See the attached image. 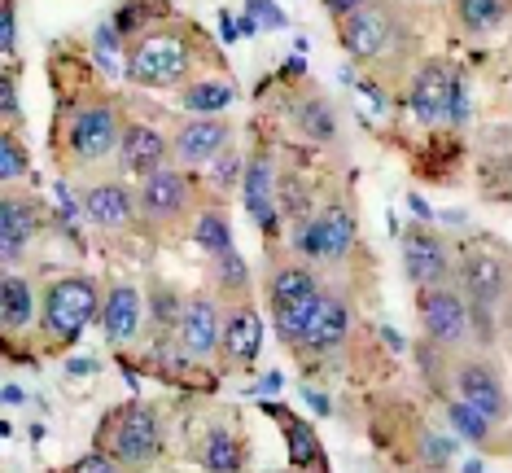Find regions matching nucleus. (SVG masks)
Segmentation results:
<instances>
[{"label":"nucleus","mask_w":512,"mask_h":473,"mask_svg":"<svg viewBox=\"0 0 512 473\" xmlns=\"http://www.w3.org/2000/svg\"><path fill=\"white\" fill-rule=\"evenodd\" d=\"M189 62H193V49L180 31H154V36H145L132 49V57H127V79H132V84L167 88L189 75Z\"/></svg>","instance_id":"f257e3e1"},{"label":"nucleus","mask_w":512,"mask_h":473,"mask_svg":"<svg viewBox=\"0 0 512 473\" xmlns=\"http://www.w3.org/2000/svg\"><path fill=\"white\" fill-rule=\"evenodd\" d=\"M97 307H101L97 285L84 281V276L53 281L49 294H44V329H49L57 342H79V333L92 325Z\"/></svg>","instance_id":"f03ea898"},{"label":"nucleus","mask_w":512,"mask_h":473,"mask_svg":"<svg viewBox=\"0 0 512 473\" xmlns=\"http://www.w3.org/2000/svg\"><path fill=\"white\" fill-rule=\"evenodd\" d=\"M158 447H162L158 417L145 408V403L123 408L119 417L110 421V430H106V452L119 460L123 469H145L149 460L158 456Z\"/></svg>","instance_id":"7ed1b4c3"},{"label":"nucleus","mask_w":512,"mask_h":473,"mask_svg":"<svg viewBox=\"0 0 512 473\" xmlns=\"http://www.w3.org/2000/svg\"><path fill=\"white\" fill-rule=\"evenodd\" d=\"M193 206V184L180 167H162L154 176H145L141 193H136V215L154 228H171L189 215Z\"/></svg>","instance_id":"20e7f679"},{"label":"nucleus","mask_w":512,"mask_h":473,"mask_svg":"<svg viewBox=\"0 0 512 473\" xmlns=\"http://www.w3.org/2000/svg\"><path fill=\"white\" fill-rule=\"evenodd\" d=\"M416 307H421V325L429 333V342L438 346H460L469 338V303L464 294H456L451 285H429V290L416 294Z\"/></svg>","instance_id":"39448f33"},{"label":"nucleus","mask_w":512,"mask_h":473,"mask_svg":"<svg viewBox=\"0 0 512 473\" xmlns=\"http://www.w3.org/2000/svg\"><path fill=\"white\" fill-rule=\"evenodd\" d=\"M342 49L355 57V62H377V57L390 53L394 36H399V22H394V14L386 5H368L359 9V14L342 18Z\"/></svg>","instance_id":"423d86ee"},{"label":"nucleus","mask_w":512,"mask_h":473,"mask_svg":"<svg viewBox=\"0 0 512 473\" xmlns=\"http://www.w3.org/2000/svg\"><path fill=\"white\" fill-rule=\"evenodd\" d=\"M451 382H456V399L469 403L473 412H482L491 425L508 417V390H504L499 373L486 360H456Z\"/></svg>","instance_id":"0eeeda50"},{"label":"nucleus","mask_w":512,"mask_h":473,"mask_svg":"<svg viewBox=\"0 0 512 473\" xmlns=\"http://www.w3.org/2000/svg\"><path fill=\"white\" fill-rule=\"evenodd\" d=\"M66 141H71V154L79 158V163H97V158H106L119 149L123 141V128H119V114H114V106H84L71 119V132H66Z\"/></svg>","instance_id":"6e6552de"},{"label":"nucleus","mask_w":512,"mask_h":473,"mask_svg":"<svg viewBox=\"0 0 512 473\" xmlns=\"http://www.w3.org/2000/svg\"><path fill=\"white\" fill-rule=\"evenodd\" d=\"M412 110H416V119H425V123L460 119L464 114L460 84L442 62H429V66L416 71V79H412Z\"/></svg>","instance_id":"1a4fd4ad"},{"label":"nucleus","mask_w":512,"mask_h":473,"mask_svg":"<svg viewBox=\"0 0 512 473\" xmlns=\"http://www.w3.org/2000/svg\"><path fill=\"white\" fill-rule=\"evenodd\" d=\"M224 342V316H219L215 298H193L189 307L180 311V351L189 360H211Z\"/></svg>","instance_id":"9d476101"},{"label":"nucleus","mask_w":512,"mask_h":473,"mask_svg":"<svg viewBox=\"0 0 512 473\" xmlns=\"http://www.w3.org/2000/svg\"><path fill=\"white\" fill-rule=\"evenodd\" d=\"M403 263H407V276H412L421 290H429V285H451V259L429 228H412V233L403 237Z\"/></svg>","instance_id":"9b49d317"},{"label":"nucleus","mask_w":512,"mask_h":473,"mask_svg":"<svg viewBox=\"0 0 512 473\" xmlns=\"http://www.w3.org/2000/svg\"><path fill=\"white\" fill-rule=\"evenodd\" d=\"M119 163L132 176H154L167 163V136L158 128H149V123H127L123 141H119Z\"/></svg>","instance_id":"f8f14e48"},{"label":"nucleus","mask_w":512,"mask_h":473,"mask_svg":"<svg viewBox=\"0 0 512 473\" xmlns=\"http://www.w3.org/2000/svg\"><path fill=\"white\" fill-rule=\"evenodd\" d=\"M36 233H40L36 198H18V193H9V198L0 202V255L18 259L22 250L36 241Z\"/></svg>","instance_id":"ddd939ff"},{"label":"nucleus","mask_w":512,"mask_h":473,"mask_svg":"<svg viewBox=\"0 0 512 473\" xmlns=\"http://www.w3.org/2000/svg\"><path fill=\"white\" fill-rule=\"evenodd\" d=\"M263 346V320L254 307H232L224 316V342H219V351H224V360L232 368H250L254 355H259Z\"/></svg>","instance_id":"4468645a"},{"label":"nucleus","mask_w":512,"mask_h":473,"mask_svg":"<svg viewBox=\"0 0 512 473\" xmlns=\"http://www.w3.org/2000/svg\"><path fill=\"white\" fill-rule=\"evenodd\" d=\"M460 290L473 307H495L508 290V268L495 255H469L460 263Z\"/></svg>","instance_id":"2eb2a0df"},{"label":"nucleus","mask_w":512,"mask_h":473,"mask_svg":"<svg viewBox=\"0 0 512 473\" xmlns=\"http://www.w3.org/2000/svg\"><path fill=\"white\" fill-rule=\"evenodd\" d=\"M232 128L224 119H211V114H202V119L184 123L180 136H176V158L180 163H211L219 149L228 145Z\"/></svg>","instance_id":"dca6fc26"},{"label":"nucleus","mask_w":512,"mask_h":473,"mask_svg":"<svg viewBox=\"0 0 512 473\" xmlns=\"http://www.w3.org/2000/svg\"><path fill=\"white\" fill-rule=\"evenodd\" d=\"M141 320H145V298L132 290V285H114L101 303V325H106L110 342H132L141 333Z\"/></svg>","instance_id":"f3484780"},{"label":"nucleus","mask_w":512,"mask_h":473,"mask_svg":"<svg viewBox=\"0 0 512 473\" xmlns=\"http://www.w3.org/2000/svg\"><path fill=\"white\" fill-rule=\"evenodd\" d=\"M351 333V303L337 294H320V307H316V320H311V333H307V346L311 351H333V346L346 342Z\"/></svg>","instance_id":"a211bd4d"},{"label":"nucleus","mask_w":512,"mask_h":473,"mask_svg":"<svg viewBox=\"0 0 512 473\" xmlns=\"http://www.w3.org/2000/svg\"><path fill=\"white\" fill-rule=\"evenodd\" d=\"M84 211L97 228H123L136 215V198L123 184H92L84 193Z\"/></svg>","instance_id":"6ab92c4d"},{"label":"nucleus","mask_w":512,"mask_h":473,"mask_svg":"<svg viewBox=\"0 0 512 473\" xmlns=\"http://www.w3.org/2000/svg\"><path fill=\"white\" fill-rule=\"evenodd\" d=\"M241 198H246V211L267 224L272 219V206H276V176H272V163L259 154L250 158V167L241 171Z\"/></svg>","instance_id":"aec40b11"},{"label":"nucleus","mask_w":512,"mask_h":473,"mask_svg":"<svg viewBox=\"0 0 512 473\" xmlns=\"http://www.w3.org/2000/svg\"><path fill=\"white\" fill-rule=\"evenodd\" d=\"M316 224H320V255H324V263H337V259L351 255V246H355V219H351L346 206H329V211H320Z\"/></svg>","instance_id":"412c9836"},{"label":"nucleus","mask_w":512,"mask_h":473,"mask_svg":"<svg viewBox=\"0 0 512 473\" xmlns=\"http://www.w3.org/2000/svg\"><path fill=\"white\" fill-rule=\"evenodd\" d=\"M267 294H272L276 307H285V303H298V298H316L320 281H316V272L302 268V263H285V268H276L267 276Z\"/></svg>","instance_id":"4be33fe9"},{"label":"nucleus","mask_w":512,"mask_h":473,"mask_svg":"<svg viewBox=\"0 0 512 473\" xmlns=\"http://www.w3.org/2000/svg\"><path fill=\"white\" fill-rule=\"evenodd\" d=\"M31 311H36V294H31V285L22 281V276L9 272L5 281H0V320H5V329H22L31 320Z\"/></svg>","instance_id":"5701e85b"},{"label":"nucleus","mask_w":512,"mask_h":473,"mask_svg":"<svg viewBox=\"0 0 512 473\" xmlns=\"http://www.w3.org/2000/svg\"><path fill=\"white\" fill-rule=\"evenodd\" d=\"M202 465L211 473H237L241 465H246V447H241L237 434L211 430L206 434V447H202Z\"/></svg>","instance_id":"b1692460"},{"label":"nucleus","mask_w":512,"mask_h":473,"mask_svg":"<svg viewBox=\"0 0 512 473\" xmlns=\"http://www.w3.org/2000/svg\"><path fill=\"white\" fill-rule=\"evenodd\" d=\"M316 307H320V294L276 307V333H281V338H289V342H307L311 320H316Z\"/></svg>","instance_id":"393cba45"},{"label":"nucleus","mask_w":512,"mask_h":473,"mask_svg":"<svg viewBox=\"0 0 512 473\" xmlns=\"http://www.w3.org/2000/svg\"><path fill=\"white\" fill-rule=\"evenodd\" d=\"M232 84H224V79H206V84H193V88H184V106H189L193 114H215V110H224L232 106Z\"/></svg>","instance_id":"a878e982"},{"label":"nucleus","mask_w":512,"mask_h":473,"mask_svg":"<svg viewBox=\"0 0 512 473\" xmlns=\"http://www.w3.org/2000/svg\"><path fill=\"white\" fill-rule=\"evenodd\" d=\"M197 246H202L206 255H215V259L232 250V228H228V219L219 211H206L202 219H197Z\"/></svg>","instance_id":"bb28decb"},{"label":"nucleus","mask_w":512,"mask_h":473,"mask_svg":"<svg viewBox=\"0 0 512 473\" xmlns=\"http://www.w3.org/2000/svg\"><path fill=\"white\" fill-rule=\"evenodd\" d=\"M298 128L311 136V141H333V132H337V123H333V114H329V106L324 101H302L298 106Z\"/></svg>","instance_id":"cd10ccee"},{"label":"nucleus","mask_w":512,"mask_h":473,"mask_svg":"<svg viewBox=\"0 0 512 473\" xmlns=\"http://www.w3.org/2000/svg\"><path fill=\"white\" fill-rule=\"evenodd\" d=\"M447 417H451V430L464 434L469 443H486V438H491V421H486L482 412H473L469 403H460V399H456V403L447 408Z\"/></svg>","instance_id":"c85d7f7f"},{"label":"nucleus","mask_w":512,"mask_h":473,"mask_svg":"<svg viewBox=\"0 0 512 473\" xmlns=\"http://www.w3.org/2000/svg\"><path fill=\"white\" fill-rule=\"evenodd\" d=\"M456 14L469 31H486L504 18V5H499V0H456Z\"/></svg>","instance_id":"c756f323"},{"label":"nucleus","mask_w":512,"mask_h":473,"mask_svg":"<svg viewBox=\"0 0 512 473\" xmlns=\"http://www.w3.org/2000/svg\"><path fill=\"white\" fill-rule=\"evenodd\" d=\"M27 167H31L27 149L18 145L14 132H5V136H0V176H5V180H18V176H27Z\"/></svg>","instance_id":"7c9ffc66"},{"label":"nucleus","mask_w":512,"mask_h":473,"mask_svg":"<svg viewBox=\"0 0 512 473\" xmlns=\"http://www.w3.org/2000/svg\"><path fill=\"white\" fill-rule=\"evenodd\" d=\"M215 268H219V285H224V290H246L250 272H246V259H241L237 250L219 255V259H215Z\"/></svg>","instance_id":"2f4dec72"},{"label":"nucleus","mask_w":512,"mask_h":473,"mask_svg":"<svg viewBox=\"0 0 512 473\" xmlns=\"http://www.w3.org/2000/svg\"><path fill=\"white\" fill-rule=\"evenodd\" d=\"M289 443H294V465H307V460L316 456V438H311L307 425L289 421Z\"/></svg>","instance_id":"473e14b6"},{"label":"nucleus","mask_w":512,"mask_h":473,"mask_svg":"<svg viewBox=\"0 0 512 473\" xmlns=\"http://www.w3.org/2000/svg\"><path fill=\"white\" fill-rule=\"evenodd\" d=\"M71 473H119V460H114L110 452H92L84 460H75Z\"/></svg>","instance_id":"72a5a7b5"},{"label":"nucleus","mask_w":512,"mask_h":473,"mask_svg":"<svg viewBox=\"0 0 512 473\" xmlns=\"http://www.w3.org/2000/svg\"><path fill=\"white\" fill-rule=\"evenodd\" d=\"M14 0H0V49H5V57L14 53Z\"/></svg>","instance_id":"f704fd0d"},{"label":"nucleus","mask_w":512,"mask_h":473,"mask_svg":"<svg viewBox=\"0 0 512 473\" xmlns=\"http://www.w3.org/2000/svg\"><path fill=\"white\" fill-rule=\"evenodd\" d=\"M372 0H324V9L329 14H337V18H351V14H359V9H368Z\"/></svg>","instance_id":"c9c22d12"},{"label":"nucleus","mask_w":512,"mask_h":473,"mask_svg":"<svg viewBox=\"0 0 512 473\" xmlns=\"http://www.w3.org/2000/svg\"><path fill=\"white\" fill-rule=\"evenodd\" d=\"M0 106H5V114H9V119H14V114H18V97H14V79H9V75H5V84H0Z\"/></svg>","instance_id":"e433bc0d"},{"label":"nucleus","mask_w":512,"mask_h":473,"mask_svg":"<svg viewBox=\"0 0 512 473\" xmlns=\"http://www.w3.org/2000/svg\"><path fill=\"white\" fill-rule=\"evenodd\" d=\"M250 9H254V14H263L267 22H272V27H281V22H285L281 9H272V5H267V0H250Z\"/></svg>","instance_id":"4c0bfd02"},{"label":"nucleus","mask_w":512,"mask_h":473,"mask_svg":"<svg viewBox=\"0 0 512 473\" xmlns=\"http://www.w3.org/2000/svg\"><path fill=\"white\" fill-rule=\"evenodd\" d=\"M425 456L434 460V465H442V460H447V443H442V438H425Z\"/></svg>","instance_id":"58836bf2"},{"label":"nucleus","mask_w":512,"mask_h":473,"mask_svg":"<svg viewBox=\"0 0 512 473\" xmlns=\"http://www.w3.org/2000/svg\"><path fill=\"white\" fill-rule=\"evenodd\" d=\"M407 206H412V215H421V219H429V206H425L421 198H407Z\"/></svg>","instance_id":"ea45409f"}]
</instances>
